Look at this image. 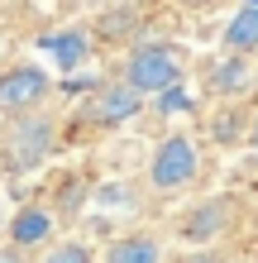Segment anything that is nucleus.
<instances>
[{
  "mask_svg": "<svg viewBox=\"0 0 258 263\" xmlns=\"http://www.w3.org/2000/svg\"><path fill=\"white\" fill-rule=\"evenodd\" d=\"M48 144H53V120H43V115L14 120L10 134H5V153H10L14 167H34V163H43Z\"/></svg>",
  "mask_w": 258,
  "mask_h": 263,
  "instance_id": "obj_3",
  "label": "nucleus"
},
{
  "mask_svg": "<svg viewBox=\"0 0 258 263\" xmlns=\"http://www.w3.org/2000/svg\"><path fill=\"white\" fill-rule=\"evenodd\" d=\"M43 263H91V249L86 244H57V249H48Z\"/></svg>",
  "mask_w": 258,
  "mask_h": 263,
  "instance_id": "obj_11",
  "label": "nucleus"
},
{
  "mask_svg": "<svg viewBox=\"0 0 258 263\" xmlns=\"http://www.w3.org/2000/svg\"><path fill=\"white\" fill-rule=\"evenodd\" d=\"M253 148H258V125H253Z\"/></svg>",
  "mask_w": 258,
  "mask_h": 263,
  "instance_id": "obj_14",
  "label": "nucleus"
},
{
  "mask_svg": "<svg viewBox=\"0 0 258 263\" xmlns=\"http://www.w3.org/2000/svg\"><path fill=\"white\" fill-rule=\"evenodd\" d=\"M187 105H191V96L182 91V82H172V86L158 91V110H187Z\"/></svg>",
  "mask_w": 258,
  "mask_h": 263,
  "instance_id": "obj_13",
  "label": "nucleus"
},
{
  "mask_svg": "<svg viewBox=\"0 0 258 263\" xmlns=\"http://www.w3.org/2000/svg\"><path fill=\"white\" fill-rule=\"evenodd\" d=\"M125 82L139 91V96H158L163 86L182 82V58L168 43H144V48L129 53V67H125Z\"/></svg>",
  "mask_w": 258,
  "mask_h": 263,
  "instance_id": "obj_1",
  "label": "nucleus"
},
{
  "mask_svg": "<svg viewBox=\"0 0 258 263\" xmlns=\"http://www.w3.org/2000/svg\"><path fill=\"white\" fill-rule=\"evenodd\" d=\"M43 96H48V72H38L29 63L0 72V110H34Z\"/></svg>",
  "mask_w": 258,
  "mask_h": 263,
  "instance_id": "obj_4",
  "label": "nucleus"
},
{
  "mask_svg": "<svg viewBox=\"0 0 258 263\" xmlns=\"http://www.w3.org/2000/svg\"><path fill=\"white\" fill-rule=\"evenodd\" d=\"M10 239L19 244V249H34V244L53 239V211H43V206H24V211L10 220Z\"/></svg>",
  "mask_w": 258,
  "mask_h": 263,
  "instance_id": "obj_6",
  "label": "nucleus"
},
{
  "mask_svg": "<svg viewBox=\"0 0 258 263\" xmlns=\"http://www.w3.org/2000/svg\"><path fill=\"white\" fill-rule=\"evenodd\" d=\"M105 263H163V249L153 235H129V239H115Z\"/></svg>",
  "mask_w": 258,
  "mask_h": 263,
  "instance_id": "obj_8",
  "label": "nucleus"
},
{
  "mask_svg": "<svg viewBox=\"0 0 258 263\" xmlns=\"http://www.w3.org/2000/svg\"><path fill=\"white\" fill-rule=\"evenodd\" d=\"M38 48H48V58H53V63L72 72V67H82V63H86L91 43H86V34H82V29H63V34H48V39L38 43Z\"/></svg>",
  "mask_w": 258,
  "mask_h": 263,
  "instance_id": "obj_7",
  "label": "nucleus"
},
{
  "mask_svg": "<svg viewBox=\"0 0 258 263\" xmlns=\"http://www.w3.org/2000/svg\"><path fill=\"white\" fill-rule=\"evenodd\" d=\"M139 105H144V96L129 82L125 86H101L96 96L86 101V120H91V125H101V129H115V125H125V120L139 115Z\"/></svg>",
  "mask_w": 258,
  "mask_h": 263,
  "instance_id": "obj_5",
  "label": "nucleus"
},
{
  "mask_svg": "<svg viewBox=\"0 0 258 263\" xmlns=\"http://www.w3.org/2000/svg\"><path fill=\"white\" fill-rule=\"evenodd\" d=\"M225 48L230 53H253L258 48V5H244L225 24Z\"/></svg>",
  "mask_w": 258,
  "mask_h": 263,
  "instance_id": "obj_9",
  "label": "nucleus"
},
{
  "mask_svg": "<svg viewBox=\"0 0 258 263\" xmlns=\"http://www.w3.org/2000/svg\"><path fill=\"white\" fill-rule=\"evenodd\" d=\"M249 5H258V0H249Z\"/></svg>",
  "mask_w": 258,
  "mask_h": 263,
  "instance_id": "obj_15",
  "label": "nucleus"
},
{
  "mask_svg": "<svg viewBox=\"0 0 258 263\" xmlns=\"http://www.w3.org/2000/svg\"><path fill=\"white\" fill-rule=\"evenodd\" d=\"M196 177V148L191 139H163V144L153 148V163H148V182H153L158 192H172V187H187V182Z\"/></svg>",
  "mask_w": 258,
  "mask_h": 263,
  "instance_id": "obj_2",
  "label": "nucleus"
},
{
  "mask_svg": "<svg viewBox=\"0 0 258 263\" xmlns=\"http://www.w3.org/2000/svg\"><path fill=\"white\" fill-rule=\"evenodd\" d=\"M129 29H134V10H115V14L101 20V34L105 39H120V34H129Z\"/></svg>",
  "mask_w": 258,
  "mask_h": 263,
  "instance_id": "obj_12",
  "label": "nucleus"
},
{
  "mask_svg": "<svg viewBox=\"0 0 258 263\" xmlns=\"http://www.w3.org/2000/svg\"><path fill=\"white\" fill-rule=\"evenodd\" d=\"M244 86H249V63H244V53H230L215 72H210V91H215V96H239Z\"/></svg>",
  "mask_w": 258,
  "mask_h": 263,
  "instance_id": "obj_10",
  "label": "nucleus"
}]
</instances>
